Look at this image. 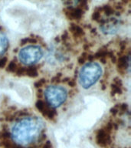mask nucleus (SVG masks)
<instances>
[{"label": "nucleus", "instance_id": "obj_1", "mask_svg": "<svg viewBox=\"0 0 131 148\" xmlns=\"http://www.w3.org/2000/svg\"><path fill=\"white\" fill-rule=\"evenodd\" d=\"M40 123L35 118L26 116L18 121L13 128V135L19 142H31L39 134Z\"/></svg>", "mask_w": 131, "mask_h": 148}, {"label": "nucleus", "instance_id": "obj_2", "mask_svg": "<svg viewBox=\"0 0 131 148\" xmlns=\"http://www.w3.org/2000/svg\"><path fill=\"white\" fill-rule=\"evenodd\" d=\"M101 65L95 62L86 63L79 72V83L84 89H88L97 82L102 75Z\"/></svg>", "mask_w": 131, "mask_h": 148}, {"label": "nucleus", "instance_id": "obj_3", "mask_svg": "<svg viewBox=\"0 0 131 148\" xmlns=\"http://www.w3.org/2000/svg\"><path fill=\"white\" fill-rule=\"evenodd\" d=\"M68 97V92L65 88L61 86H50L45 90V102L52 108L58 107L64 103Z\"/></svg>", "mask_w": 131, "mask_h": 148}, {"label": "nucleus", "instance_id": "obj_4", "mask_svg": "<svg viewBox=\"0 0 131 148\" xmlns=\"http://www.w3.org/2000/svg\"><path fill=\"white\" fill-rule=\"evenodd\" d=\"M18 60L25 66H32L43 57V50L38 46L30 45L21 49L18 54Z\"/></svg>", "mask_w": 131, "mask_h": 148}, {"label": "nucleus", "instance_id": "obj_5", "mask_svg": "<svg viewBox=\"0 0 131 148\" xmlns=\"http://www.w3.org/2000/svg\"><path fill=\"white\" fill-rule=\"evenodd\" d=\"M36 107L39 111H41L44 116H47L49 119H52L55 116V110L46 102L45 103L41 100H39V101L37 102Z\"/></svg>", "mask_w": 131, "mask_h": 148}, {"label": "nucleus", "instance_id": "obj_6", "mask_svg": "<svg viewBox=\"0 0 131 148\" xmlns=\"http://www.w3.org/2000/svg\"><path fill=\"white\" fill-rule=\"evenodd\" d=\"M83 10L79 7H68L65 9V14L66 16L71 19H79L81 18L83 15Z\"/></svg>", "mask_w": 131, "mask_h": 148}, {"label": "nucleus", "instance_id": "obj_7", "mask_svg": "<svg viewBox=\"0 0 131 148\" xmlns=\"http://www.w3.org/2000/svg\"><path fill=\"white\" fill-rule=\"evenodd\" d=\"M9 48V39L6 36L0 32V56H2Z\"/></svg>", "mask_w": 131, "mask_h": 148}, {"label": "nucleus", "instance_id": "obj_8", "mask_svg": "<svg viewBox=\"0 0 131 148\" xmlns=\"http://www.w3.org/2000/svg\"><path fill=\"white\" fill-rule=\"evenodd\" d=\"M8 70L10 72H15L16 70V64L14 62H11L9 63L8 66Z\"/></svg>", "mask_w": 131, "mask_h": 148}, {"label": "nucleus", "instance_id": "obj_9", "mask_svg": "<svg viewBox=\"0 0 131 148\" xmlns=\"http://www.w3.org/2000/svg\"><path fill=\"white\" fill-rule=\"evenodd\" d=\"M6 58H2L0 60V68H2V67H4L6 64Z\"/></svg>", "mask_w": 131, "mask_h": 148}, {"label": "nucleus", "instance_id": "obj_10", "mask_svg": "<svg viewBox=\"0 0 131 148\" xmlns=\"http://www.w3.org/2000/svg\"><path fill=\"white\" fill-rule=\"evenodd\" d=\"M44 148H51V144L50 141H47V143L44 146Z\"/></svg>", "mask_w": 131, "mask_h": 148}]
</instances>
